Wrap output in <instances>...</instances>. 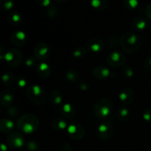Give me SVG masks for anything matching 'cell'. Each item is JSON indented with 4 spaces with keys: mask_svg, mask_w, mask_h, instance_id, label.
<instances>
[{
    "mask_svg": "<svg viewBox=\"0 0 151 151\" xmlns=\"http://www.w3.org/2000/svg\"><path fill=\"white\" fill-rule=\"evenodd\" d=\"M120 46L126 53L133 55L139 51L142 45V39L134 32H125L121 36Z\"/></svg>",
    "mask_w": 151,
    "mask_h": 151,
    "instance_id": "6da1fadb",
    "label": "cell"
},
{
    "mask_svg": "<svg viewBox=\"0 0 151 151\" xmlns=\"http://www.w3.org/2000/svg\"><path fill=\"white\" fill-rule=\"evenodd\" d=\"M16 127L22 134H32L36 131L39 127V119L32 114H26L18 119Z\"/></svg>",
    "mask_w": 151,
    "mask_h": 151,
    "instance_id": "7a4b0ae2",
    "label": "cell"
},
{
    "mask_svg": "<svg viewBox=\"0 0 151 151\" xmlns=\"http://www.w3.org/2000/svg\"><path fill=\"white\" fill-rule=\"evenodd\" d=\"M114 103L111 99L103 97L97 100L94 106V113L100 119H106L111 116L113 111Z\"/></svg>",
    "mask_w": 151,
    "mask_h": 151,
    "instance_id": "3957f363",
    "label": "cell"
},
{
    "mask_svg": "<svg viewBox=\"0 0 151 151\" xmlns=\"http://www.w3.org/2000/svg\"><path fill=\"white\" fill-rule=\"evenodd\" d=\"M26 93L28 99L38 106L44 104L47 98V94L44 88L37 84L29 86L27 89Z\"/></svg>",
    "mask_w": 151,
    "mask_h": 151,
    "instance_id": "277c9868",
    "label": "cell"
},
{
    "mask_svg": "<svg viewBox=\"0 0 151 151\" xmlns=\"http://www.w3.org/2000/svg\"><path fill=\"white\" fill-rule=\"evenodd\" d=\"M1 60H4L7 65L10 67H17L23 60V54L16 48H10L7 50L4 54Z\"/></svg>",
    "mask_w": 151,
    "mask_h": 151,
    "instance_id": "5b68a950",
    "label": "cell"
},
{
    "mask_svg": "<svg viewBox=\"0 0 151 151\" xmlns=\"http://www.w3.org/2000/svg\"><path fill=\"white\" fill-rule=\"evenodd\" d=\"M106 63L112 68L122 67L126 63V57L121 51H114L109 53L106 58Z\"/></svg>",
    "mask_w": 151,
    "mask_h": 151,
    "instance_id": "8992f818",
    "label": "cell"
},
{
    "mask_svg": "<svg viewBox=\"0 0 151 151\" xmlns=\"http://www.w3.org/2000/svg\"><path fill=\"white\" fill-rule=\"evenodd\" d=\"M114 126L109 122H103L99 125L97 135L102 140H109L113 137Z\"/></svg>",
    "mask_w": 151,
    "mask_h": 151,
    "instance_id": "52a82bcc",
    "label": "cell"
},
{
    "mask_svg": "<svg viewBox=\"0 0 151 151\" xmlns=\"http://www.w3.org/2000/svg\"><path fill=\"white\" fill-rule=\"evenodd\" d=\"M67 134L69 138L73 140L82 139L84 138L86 134L85 129L83 126L79 123H72L69 125L67 128Z\"/></svg>",
    "mask_w": 151,
    "mask_h": 151,
    "instance_id": "ba28073f",
    "label": "cell"
},
{
    "mask_svg": "<svg viewBox=\"0 0 151 151\" xmlns=\"http://www.w3.org/2000/svg\"><path fill=\"white\" fill-rule=\"evenodd\" d=\"M51 53L50 46L44 42H40L34 48V57L37 60H44L49 58Z\"/></svg>",
    "mask_w": 151,
    "mask_h": 151,
    "instance_id": "9c48e42d",
    "label": "cell"
},
{
    "mask_svg": "<svg viewBox=\"0 0 151 151\" xmlns=\"http://www.w3.org/2000/svg\"><path fill=\"white\" fill-rule=\"evenodd\" d=\"M24 137L21 133L14 132L10 134L7 138V143L10 147L14 149L22 148L24 145Z\"/></svg>",
    "mask_w": 151,
    "mask_h": 151,
    "instance_id": "30bf717a",
    "label": "cell"
},
{
    "mask_svg": "<svg viewBox=\"0 0 151 151\" xmlns=\"http://www.w3.org/2000/svg\"><path fill=\"white\" fill-rule=\"evenodd\" d=\"M86 47L91 53H100L104 50L105 43L101 38H91L87 41Z\"/></svg>",
    "mask_w": 151,
    "mask_h": 151,
    "instance_id": "8fae6325",
    "label": "cell"
},
{
    "mask_svg": "<svg viewBox=\"0 0 151 151\" xmlns=\"http://www.w3.org/2000/svg\"><path fill=\"white\" fill-rule=\"evenodd\" d=\"M59 111L61 116L66 119H74L76 116V110L72 104L63 103L59 106Z\"/></svg>",
    "mask_w": 151,
    "mask_h": 151,
    "instance_id": "7c38bea8",
    "label": "cell"
},
{
    "mask_svg": "<svg viewBox=\"0 0 151 151\" xmlns=\"http://www.w3.org/2000/svg\"><path fill=\"white\" fill-rule=\"evenodd\" d=\"M118 97L124 106H128L134 101L135 98V94L131 88H124L120 91Z\"/></svg>",
    "mask_w": 151,
    "mask_h": 151,
    "instance_id": "4fadbf2b",
    "label": "cell"
},
{
    "mask_svg": "<svg viewBox=\"0 0 151 151\" xmlns=\"http://www.w3.org/2000/svg\"><path fill=\"white\" fill-rule=\"evenodd\" d=\"M10 42L15 47H22L25 44L27 41V35L24 31L16 30L13 32L10 35Z\"/></svg>",
    "mask_w": 151,
    "mask_h": 151,
    "instance_id": "5bb4252c",
    "label": "cell"
},
{
    "mask_svg": "<svg viewBox=\"0 0 151 151\" xmlns=\"http://www.w3.org/2000/svg\"><path fill=\"white\" fill-rule=\"evenodd\" d=\"M14 100L13 92L9 89H4L0 94V103L3 108L11 107Z\"/></svg>",
    "mask_w": 151,
    "mask_h": 151,
    "instance_id": "9a60e30c",
    "label": "cell"
},
{
    "mask_svg": "<svg viewBox=\"0 0 151 151\" xmlns=\"http://www.w3.org/2000/svg\"><path fill=\"white\" fill-rule=\"evenodd\" d=\"M111 75V72L104 66H98L94 68L92 71V75L94 78L100 81L107 79Z\"/></svg>",
    "mask_w": 151,
    "mask_h": 151,
    "instance_id": "2e32d148",
    "label": "cell"
},
{
    "mask_svg": "<svg viewBox=\"0 0 151 151\" xmlns=\"http://www.w3.org/2000/svg\"><path fill=\"white\" fill-rule=\"evenodd\" d=\"M36 72L40 77L43 78H47L51 75L52 69L47 63L41 62L37 64Z\"/></svg>",
    "mask_w": 151,
    "mask_h": 151,
    "instance_id": "e0dca14e",
    "label": "cell"
},
{
    "mask_svg": "<svg viewBox=\"0 0 151 151\" xmlns=\"http://www.w3.org/2000/svg\"><path fill=\"white\" fill-rule=\"evenodd\" d=\"M15 128L14 122L9 118H1L0 120V131L4 134H9Z\"/></svg>",
    "mask_w": 151,
    "mask_h": 151,
    "instance_id": "ac0fdd59",
    "label": "cell"
},
{
    "mask_svg": "<svg viewBox=\"0 0 151 151\" xmlns=\"http://www.w3.org/2000/svg\"><path fill=\"white\" fill-rule=\"evenodd\" d=\"M68 123L66 119L64 117H57L55 119H53L52 122V128L53 130L57 131H61L65 129H67L68 128Z\"/></svg>",
    "mask_w": 151,
    "mask_h": 151,
    "instance_id": "d6986e66",
    "label": "cell"
},
{
    "mask_svg": "<svg viewBox=\"0 0 151 151\" xmlns=\"http://www.w3.org/2000/svg\"><path fill=\"white\" fill-rule=\"evenodd\" d=\"M63 94L58 89H53L50 94V102L55 106H60L63 102Z\"/></svg>",
    "mask_w": 151,
    "mask_h": 151,
    "instance_id": "ffe728a7",
    "label": "cell"
},
{
    "mask_svg": "<svg viewBox=\"0 0 151 151\" xmlns=\"http://www.w3.org/2000/svg\"><path fill=\"white\" fill-rule=\"evenodd\" d=\"M132 27L137 30H144L147 26V22L146 19L143 17L134 18L131 22Z\"/></svg>",
    "mask_w": 151,
    "mask_h": 151,
    "instance_id": "44dd1931",
    "label": "cell"
},
{
    "mask_svg": "<svg viewBox=\"0 0 151 151\" xmlns=\"http://www.w3.org/2000/svg\"><path fill=\"white\" fill-rule=\"evenodd\" d=\"M130 116H131V112L126 106H120L116 111V116L121 122H126L129 119Z\"/></svg>",
    "mask_w": 151,
    "mask_h": 151,
    "instance_id": "7402d4cb",
    "label": "cell"
},
{
    "mask_svg": "<svg viewBox=\"0 0 151 151\" xmlns=\"http://www.w3.org/2000/svg\"><path fill=\"white\" fill-rule=\"evenodd\" d=\"M65 78L69 83L75 84L79 81L80 75L75 69H69L65 72Z\"/></svg>",
    "mask_w": 151,
    "mask_h": 151,
    "instance_id": "603a6c76",
    "label": "cell"
},
{
    "mask_svg": "<svg viewBox=\"0 0 151 151\" xmlns=\"http://www.w3.org/2000/svg\"><path fill=\"white\" fill-rule=\"evenodd\" d=\"M8 21L10 24L13 26H18L22 22V17L20 13L16 10L10 11L8 14Z\"/></svg>",
    "mask_w": 151,
    "mask_h": 151,
    "instance_id": "cb8c5ba5",
    "label": "cell"
},
{
    "mask_svg": "<svg viewBox=\"0 0 151 151\" xmlns=\"http://www.w3.org/2000/svg\"><path fill=\"white\" fill-rule=\"evenodd\" d=\"M90 3L91 7L98 11H103L109 6L108 0H90Z\"/></svg>",
    "mask_w": 151,
    "mask_h": 151,
    "instance_id": "d4e9b609",
    "label": "cell"
},
{
    "mask_svg": "<svg viewBox=\"0 0 151 151\" xmlns=\"http://www.w3.org/2000/svg\"><path fill=\"white\" fill-rule=\"evenodd\" d=\"M14 81L15 78L13 72H6L2 75V83L5 86H11L14 83Z\"/></svg>",
    "mask_w": 151,
    "mask_h": 151,
    "instance_id": "484cf974",
    "label": "cell"
},
{
    "mask_svg": "<svg viewBox=\"0 0 151 151\" xmlns=\"http://www.w3.org/2000/svg\"><path fill=\"white\" fill-rule=\"evenodd\" d=\"M14 6V0H0V9L2 11H9Z\"/></svg>",
    "mask_w": 151,
    "mask_h": 151,
    "instance_id": "4316f807",
    "label": "cell"
},
{
    "mask_svg": "<svg viewBox=\"0 0 151 151\" xmlns=\"http://www.w3.org/2000/svg\"><path fill=\"white\" fill-rule=\"evenodd\" d=\"M134 74H135V72L131 66L125 64V66H122V75H123L124 78L129 79V78H133L134 76Z\"/></svg>",
    "mask_w": 151,
    "mask_h": 151,
    "instance_id": "83f0119b",
    "label": "cell"
},
{
    "mask_svg": "<svg viewBox=\"0 0 151 151\" xmlns=\"http://www.w3.org/2000/svg\"><path fill=\"white\" fill-rule=\"evenodd\" d=\"M86 53H87V51L84 47H78L74 50L73 56L74 58L76 59H82L86 57Z\"/></svg>",
    "mask_w": 151,
    "mask_h": 151,
    "instance_id": "f1b7e54d",
    "label": "cell"
},
{
    "mask_svg": "<svg viewBox=\"0 0 151 151\" xmlns=\"http://www.w3.org/2000/svg\"><path fill=\"white\" fill-rule=\"evenodd\" d=\"M108 45L110 48H114V47H117L119 44H120V39L117 38L116 35H111L109 38H108Z\"/></svg>",
    "mask_w": 151,
    "mask_h": 151,
    "instance_id": "f546056e",
    "label": "cell"
},
{
    "mask_svg": "<svg viewBox=\"0 0 151 151\" xmlns=\"http://www.w3.org/2000/svg\"><path fill=\"white\" fill-rule=\"evenodd\" d=\"M124 6L128 10H134L137 7L139 4L138 0H123Z\"/></svg>",
    "mask_w": 151,
    "mask_h": 151,
    "instance_id": "4dcf8cb0",
    "label": "cell"
},
{
    "mask_svg": "<svg viewBox=\"0 0 151 151\" xmlns=\"http://www.w3.org/2000/svg\"><path fill=\"white\" fill-rule=\"evenodd\" d=\"M59 10H58L57 7H49L48 10H47V15L48 16L49 18L50 19H54V18L57 17L59 13Z\"/></svg>",
    "mask_w": 151,
    "mask_h": 151,
    "instance_id": "1f68e13d",
    "label": "cell"
},
{
    "mask_svg": "<svg viewBox=\"0 0 151 151\" xmlns=\"http://www.w3.org/2000/svg\"><path fill=\"white\" fill-rule=\"evenodd\" d=\"M56 151H73L72 146L66 142H62L58 147Z\"/></svg>",
    "mask_w": 151,
    "mask_h": 151,
    "instance_id": "d6a6232c",
    "label": "cell"
},
{
    "mask_svg": "<svg viewBox=\"0 0 151 151\" xmlns=\"http://www.w3.org/2000/svg\"><path fill=\"white\" fill-rule=\"evenodd\" d=\"M19 109L16 106H11L7 110V114L10 116V117L15 118L19 115Z\"/></svg>",
    "mask_w": 151,
    "mask_h": 151,
    "instance_id": "836d02e7",
    "label": "cell"
},
{
    "mask_svg": "<svg viewBox=\"0 0 151 151\" xmlns=\"http://www.w3.org/2000/svg\"><path fill=\"white\" fill-rule=\"evenodd\" d=\"M143 119L147 124H151V109H147L144 111L142 114Z\"/></svg>",
    "mask_w": 151,
    "mask_h": 151,
    "instance_id": "e575fe53",
    "label": "cell"
},
{
    "mask_svg": "<svg viewBox=\"0 0 151 151\" xmlns=\"http://www.w3.org/2000/svg\"><path fill=\"white\" fill-rule=\"evenodd\" d=\"M36 60L37 59L34 57V55L29 56V57H28L25 60V64H26V66H27V67H32V66H35V63H36Z\"/></svg>",
    "mask_w": 151,
    "mask_h": 151,
    "instance_id": "d590c367",
    "label": "cell"
},
{
    "mask_svg": "<svg viewBox=\"0 0 151 151\" xmlns=\"http://www.w3.org/2000/svg\"><path fill=\"white\" fill-rule=\"evenodd\" d=\"M27 80L25 79L24 78H22V77H20L17 79L16 81V86L19 87V88H24L27 86Z\"/></svg>",
    "mask_w": 151,
    "mask_h": 151,
    "instance_id": "8d00e7d4",
    "label": "cell"
},
{
    "mask_svg": "<svg viewBox=\"0 0 151 151\" xmlns=\"http://www.w3.org/2000/svg\"><path fill=\"white\" fill-rule=\"evenodd\" d=\"M38 148V145L36 142L30 141L27 144V149L30 151H36Z\"/></svg>",
    "mask_w": 151,
    "mask_h": 151,
    "instance_id": "74e56055",
    "label": "cell"
},
{
    "mask_svg": "<svg viewBox=\"0 0 151 151\" xmlns=\"http://www.w3.org/2000/svg\"><path fill=\"white\" fill-rule=\"evenodd\" d=\"M144 66L145 69H147L149 72H151V55L148 56L145 59Z\"/></svg>",
    "mask_w": 151,
    "mask_h": 151,
    "instance_id": "f35d334b",
    "label": "cell"
},
{
    "mask_svg": "<svg viewBox=\"0 0 151 151\" xmlns=\"http://www.w3.org/2000/svg\"><path fill=\"white\" fill-rule=\"evenodd\" d=\"M89 87V84H88L86 81H83L79 83V88L80 89L82 90V91H87V90H88Z\"/></svg>",
    "mask_w": 151,
    "mask_h": 151,
    "instance_id": "ab89813d",
    "label": "cell"
},
{
    "mask_svg": "<svg viewBox=\"0 0 151 151\" xmlns=\"http://www.w3.org/2000/svg\"><path fill=\"white\" fill-rule=\"evenodd\" d=\"M38 3L41 6L44 7H47L51 4V0H38Z\"/></svg>",
    "mask_w": 151,
    "mask_h": 151,
    "instance_id": "60d3db41",
    "label": "cell"
},
{
    "mask_svg": "<svg viewBox=\"0 0 151 151\" xmlns=\"http://www.w3.org/2000/svg\"><path fill=\"white\" fill-rule=\"evenodd\" d=\"M145 15H146V17L150 20L151 22V3L148 4L146 7V10H145Z\"/></svg>",
    "mask_w": 151,
    "mask_h": 151,
    "instance_id": "b9f144b4",
    "label": "cell"
},
{
    "mask_svg": "<svg viewBox=\"0 0 151 151\" xmlns=\"http://www.w3.org/2000/svg\"><path fill=\"white\" fill-rule=\"evenodd\" d=\"M1 151H8L7 150V147L4 143H2L1 145Z\"/></svg>",
    "mask_w": 151,
    "mask_h": 151,
    "instance_id": "7bdbcfd3",
    "label": "cell"
},
{
    "mask_svg": "<svg viewBox=\"0 0 151 151\" xmlns=\"http://www.w3.org/2000/svg\"><path fill=\"white\" fill-rule=\"evenodd\" d=\"M55 1H57V2L58 3H63L65 2V1H67L68 0H55Z\"/></svg>",
    "mask_w": 151,
    "mask_h": 151,
    "instance_id": "ee69618b",
    "label": "cell"
},
{
    "mask_svg": "<svg viewBox=\"0 0 151 151\" xmlns=\"http://www.w3.org/2000/svg\"><path fill=\"white\" fill-rule=\"evenodd\" d=\"M149 27H150V28L151 29V22H150V24H149Z\"/></svg>",
    "mask_w": 151,
    "mask_h": 151,
    "instance_id": "f6af8a7d",
    "label": "cell"
},
{
    "mask_svg": "<svg viewBox=\"0 0 151 151\" xmlns=\"http://www.w3.org/2000/svg\"><path fill=\"white\" fill-rule=\"evenodd\" d=\"M150 103H151V97H150Z\"/></svg>",
    "mask_w": 151,
    "mask_h": 151,
    "instance_id": "bcb514c9",
    "label": "cell"
}]
</instances>
